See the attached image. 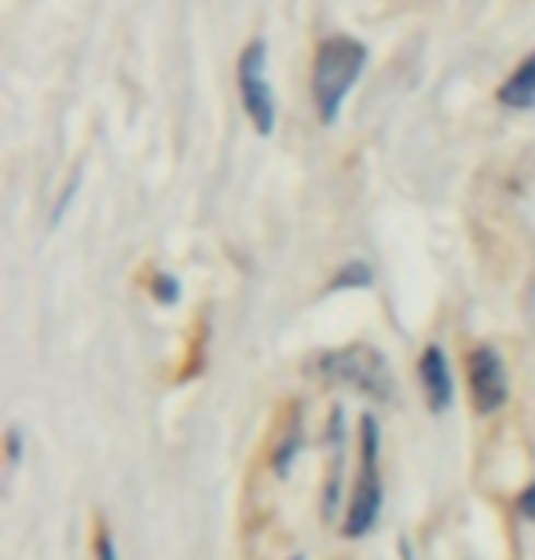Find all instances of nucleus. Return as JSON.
Instances as JSON below:
<instances>
[{
  "label": "nucleus",
  "mask_w": 535,
  "mask_h": 560,
  "mask_svg": "<svg viewBox=\"0 0 535 560\" xmlns=\"http://www.w3.org/2000/svg\"><path fill=\"white\" fill-rule=\"evenodd\" d=\"M374 282V271H371V264L367 260H349V264H341V271L330 279V290L338 293V290H367Z\"/></svg>",
  "instance_id": "8"
},
{
  "label": "nucleus",
  "mask_w": 535,
  "mask_h": 560,
  "mask_svg": "<svg viewBox=\"0 0 535 560\" xmlns=\"http://www.w3.org/2000/svg\"><path fill=\"white\" fill-rule=\"evenodd\" d=\"M147 293H151L154 301L170 308V304L181 301V279H176V275H170V271H154L151 282H147Z\"/></svg>",
  "instance_id": "9"
},
{
  "label": "nucleus",
  "mask_w": 535,
  "mask_h": 560,
  "mask_svg": "<svg viewBox=\"0 0 535 560\" xmlns=\"http://www.w3.org/2000/svg\"><path fill=\"white\" fill-rule=\"evenodd\" d=\"M19 458H23V432L8 429V462L19 465Z\"/></svg>",
  "instance_id": "12"
},
{
  "label": "nucleus",
  "mask_w": 535,
  "mask_h": 560,
  "mask_svg": "<svg viewBox=\"0 0 535 560\" xmlns=\"http://www.w3.org/2000/svg\"><path fill=\"white\" fill-rule=\"evenodd\" d=\"M466 370H469V396H474L480 415H496L499 407H507L510 377H507V363H502L496 348L477 345L466 355Z\"/></svg>",
  "instance_id": "5"
},
{
  "label": "nucleus",
  "mask_w": 535,
  "mask_h": 560,
  "mask_svg": "<svg viewBox=\"0 0 535 560\" xmlns=\"http://www.w3.org/2000/svg\"><path fill=\"white\" fill-rule=\"evenodd\" d=\"M239 96H243V110L254 121L257 136L276 132L279 110H276V92L268 81V45L265 40H249L243 59H239Z\"/></svg>",
  "instance_id": "4"
},
{
  "label": "nucleus",
  "mask_w": 535,
  "mask_h": 560,
  "mask_svg": "<svg viewBox=\"0 0 535 560\" xmlns=\"http://www.w3.org/2000/svg\"><path fill=\"white\" fill-rule=\"evenodd\" d=\"M293 560H304V557H293Z\"/></svg>",
  "instance_id": "14"
},
{
  "label": "nucleus",
  "mask_w": 535,
  "mask_h": 560,
  "mask_svg": "<svg viewBox=\"0 0 535 560\" xmlns=\"http://www.w3.org/2000/svg\"><path fill=\"white\" fill-rule=\"evenodd\" d=\"M377 447H382V432H377L374 415L360 418V472H356L349 488V510H345L341 535L363 538L374 532L377 513H382V472H377Z\"/></svg>",
  "instance_id": "2"
},
{
  "label": "nucleus",
  "mask_w": 535,
  "mask_h": 560,
  "mask_svg": "<svg viewBox=\"0 0 535 560\" xmlns=\"http://www.w3.org/2000/svg\"><path fill=\"white\" fill-rule=\"evenodd\" d=\"M400 557H404V560H415V557H411V546H407V538H400Z\"/></svg>",
  "instance_id": "13"
},
{
  "label": "nucleus",
  "mask_w": 535,
  "mask_h": 560,
  "mask_svg": "<svg viewBox=\"0 0 535 560\" xmlns=\"http://www.w3.org/2000/svg\"><path fill=\"white\" fill-rule=\"evenodd\" d=\"M96 560H118V546H114L107 524H100V532H96Z\"/></svg>",
  "instance_id": "10"
},
{
  "label": "nucleus",
  "mask_w": 535,
  "mask_h": 560,
  "mask_svg": "<svg viewBox=\"0 0 535 560\" xmlns=\"http://www.w3.org/2000/svg\"><path fill=\"white\" fill-rule=\"evenodd\" d=\"M418 382H422L426 404L433 415H444L455 404V374H451L447 352L440 345H429L418 359Z\"/></svg>",
  "instance_id": "6"
},
{
  "label": "nucleus",
  "mask_w": 535,
  "mask_h": 560,
  "mask_svg": "<svg viewBox=\"0 0 535 560\" xmlns=\"http://www.w3.org/2000/svg\"><path fill=\"white\" fill-rule=\"evenodd\" d=\"M319 374L334 385H345L371 399H393V374L385 355L371 345H345L338 352L319 355Z\"/></svg>",
  "instance_id": "3"
},
{
  "label": "nucleus",
  "mask_w": 535,
  "mask_h": 560,
  "mask_svg": "<svg viewBox=\"0 0 535 560\" xmlns=\"http://www.w3.org/2000/svg\"><path fill=\"white\" fill-rule=\"evenodd\" d=\"M517 513L524 516V521H532V524H535V480L528 483V488L521 491V499H517Z\"/></svg>",
  "instance_id": "11"
},
{
  "label": "nucleus",
  "mask_w": 535,
  "mask_h": 560,
  "mask_svg": "<svg viewBox=\"0 0 535 560\" xmlns=\"http://www.w3.org/2000/svg\"><path fill=\"white\" fill-rule=\"evenodd\" d=\"M367 59H371V51L356 37H327L316 48V62H312V103H316L323 125H334L341 118L345 100H349V92L367 70Z\"/></svg>",
  "instance_id": "1"
},
{
  "label": "nucleus",
  "mask_w": 535,
  "mask_h": 560,
  "mask_svg": "<svg viewBox=\"0 0 535 560\" xmlns=\"http://www.w3.org/2000/svg\"><path fill=\"white\" fill-rule=\"evenodd\" d=\"M499 103L507 110H535V51L502 81Z\"/></svg>",
  "instance_id": "7"
}]
</instances>
